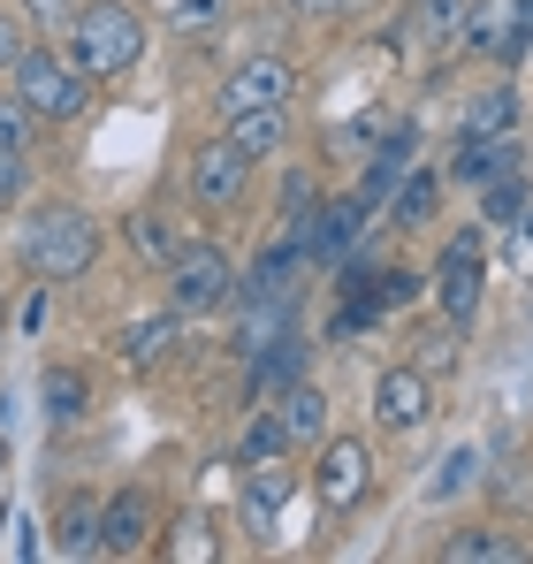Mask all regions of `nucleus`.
<instances>
[{
  "label": "nucleus",
  "instance_id": "31",
  "mask_svg": "<svg viewBox=\"0 0 533 564\" xmlns=\"http://www.w3.org/2000/svg\"><path fill=\"white\" fill-rule=\"evenodd\" d=\"M351 0H290V15H305V23H328V15H344Z\"/></svg>",
  "mask_w": 533,
  "mask_h": 564
},
{
  "label": "nucleus",
  "instance_id": "34",
  "mask_svg": "<svg viewBox=\"0 0 533 564\" xmlns=\"http://www.w3.org/2000/svg\"><path fill=\"white\" fill-rule=\"evenodd\" d=\"M0 488H8V443H0Z\"/></svg>",
  "mask_w": 533,
  "mask_h": 564
},
{
  "label": "nucleus",
  "instance_id": "3",
  "mask_svg": "<svg viewBox=\"0 0 533 564\" xmlns=\"http://www.w3.org/2000/svg\"><path fill=\"white\" fill-rule=\"evenodd\" d=\"M8 93L23 99L39 122H77V115H91V77L69 54H46V46H23V62L8 69Z\"/></svg>",
  "mask_w": 533,
  "mask_h": 564
},
{
  "label": "nucleus",
  "instance_id": "18",
  "mask_svg": "<svg viewBox=\"0 0 533 564\" xmlns=\"http://www.w3.org/2000/svg\"><path fill=\"white\" fill-rule=\"evenodd\" d=\"M176 351V305L168 313H153V321H138V328H122V359L145 375V367H161Z\"/></svg>",
  "mask_w": 533,
  "mask_h": 564
},
{
  "label": "nucleus",
  "instance_id": "4",
  "mask_svg": "<svg viewBox=\"0 0 533 564\" xmlns=\"http://www.w3.org/2000/svg\"><path fill=\"white\" fill-rule=\"evenodd\" d=\"M229 290H237V268H229L221 245H183L168 260V305L176 313H221Z\"/></svg>",
  "mask_w": 533,
  "mask_h": 564
},
{
  "label": "nucleus",
  "instance_id": "14",
  "mask_svg": "<svg viewBox=\"0 0 533 564\" xmlns=\"http://www.w3.org/2000/svg\"><path fill=\"white\" fill-rule=\"evenodd\" d=\"M449 564H526V542L519 534H503V527H457L443 542Z\"/></svg>",
  "mask_w": 533,
  "mask_h": 564
},
{
  "label": "nucleus",
  "instance_id": "7",
  "mask_svg": "<svg viewBox=\"0 0 533 564\" xmlns=\"http://www.w3.org/2000/svg\"><path fill=\"white\" fill-rule=\"evenodd\" d=\"M297 99V62H282V54H244L229 77H221V115H237V107H290Z\"/></svg>",
  "mask_w": 533,
  "mask_h": 564
},
{
  "label": "nucleus",
  "instance_id": "15",
  "mask_svg": "<svg viewBox=\"0 0 533 564\" xmlns=\"http://www.w3.org/2000/svg\"><path fill=\"white\" fill-rule=\"evenodd\" d=\"M39 404H46V420H54V427L85 420V404H91V375H85V367H46V381H39Z\"/></svg>",
  "mask_w": 533,
  "mask_h": 564
},
{
  "label": "nucleus",
  "instance_id": "1",
  "mask_svg": "<svg viewBox=\"0 0 533 564\" xmlns=\"http://www.w3.org/2000/svg\"><path fill=\"white\" fill-rule=\"evenodd\" d=\"M15 260H23V275H39V282H77L99 260V221L85 206H69V198H46V206L23 214Z\"/></svg>",
  "mask_w": 533,
  "mask_h": 564
},
{
  "label": "nucleus",
  "instance_id": "26",
  "mask_svg": "<svg viewBox=\"0 0 533 564\" xmlns=\"http://www.w3.org/2000/svg\"><path fill=\"white\" fill-rule=\"evenodd\" d=\"M23 62V8H0V77Z\"/></svg>",
  "mask_w": 533,
  "mask_h": 564
},
{
  "label": "nucleus",
  "instance_id": "25",
  "mask_svg": "<svg viewBox=\"0 0 533 564\" xmlns=\"http://www.w3.org/2000/svg\"><path fill=\"white\" fill-rule=\"evenodd\" d=\"M77 8H85V0H23V23H39V31H69Z\"/></svg>",
  "mask_w": 533,
  "mask_h": 564
},
{
  "label": "nucleus",
  "instance_id": "32",
  "mask_svg": "<svg viewBox=\"0 0 533 564\" xmlns=\"http://www.w3.org/2000/svg\"><path fill=\"white\" fill-rule=\"evenodd\" d=\"M519 31H526V39H533V0H519Z\"/></svg>",
  "mask_w": 533,
  "mask_h": 564
},
{
  "label": "nucleus",
  "instance_id": "5",
  "mask_svg": "<svg viewBox=\"0 0 533 564\" xmlns=\"http://www.w3.org/2000/svg\"><path fill=\"white\" fill-rule=\"evenodd\" d=\"M313 488H320L328 511H358V503L373 496V451H366V435H320Z\"/></svg>",
  "mask_w": 533,
  "mask_h": 564
},
{
  "label": "nucleus",
  "instance_id": "35",
  "mask_svg": "<svg viewBox=\"0 0 533 564\" xmlns=\"http://www.w3.org/2000/svg\"><path fill=\"white\" fill-rule=\"evenodd\" d=\"M519 229H526V237H533V206H526V214H519Z\"/></svg>",
  "mask_w": 533,
  "mask_h": 564
},
{
  "label": "nucleus",
  "instance_id": "21",
  "mask_svg": "<svg viewBox=\"0 0 533 564\" xmlns=\"http://www.w3.org/2000/svg\"><path fill=\"white\" fill-rule=\"evenodd\" d=\"M39 145V115L15 93H0V153H31Z\"/></svg>",
  "mask_w": 533,
  "mask_h": 564
},
{
  "label": "nucleus",
  "instance_id": "20",
  "mask_svg": "<svg viewBox=\"0 0 533 564\" xmlns=\"http://www.w3.org/2000/svg\"><path fill=\"white\" fill-rule=\"evenodd\" d=\"M122 237H130V252H138V260H153V268H168V260L183 252V237L161 221V214H130V221H122Z\"/></svg>",
  "mask_w": 533,
  "mask_h": 564
},
{
  "label": "nucleus",
  "instance_id": "6",
  "mask_svg": "<svg viewBox=\"0 0 533 564\" xmlns=\"http://www.w3.org/2000/svg\"><path fill=\"white\" fill-rule=\"evenodd\" d=\"M191 198L206 206V214H221V206H237L244 191H252V153H237L229 138H206L198 153H191Z\"/></svg>",
  "mask_w": 533,
  "mask_h": 564
},
{
  "label": "nucleus",
  "instance_id": "22",
  "mask_svg": "<svg viewBox=\"0 0 533 564\" xmlns=\"http://www.w3.org/2000/svg\"><path fill=\"white\" fill-rule=\"evenodd\" d=\"M472 473H480V458H472V451H449L443 466H435V480H427V496H435V503H449L457 488H472Z\"/></svg>",
  "mask_w": 533,
  "mask_h": 564
},
{
  "label": "nucleus",
  "instance_id": "19",
  "mask_svg": "<svg viewBox=\"0 0 533 564\" xmlns=\"http://www.w3.org/2000/svg\"><path fill=\"white\" fill-rule=\"evenodd\" d=\"M54 550H62V557H99V503H91V496H69V503H62Z\"/></svg>",
  "mask_w": 533,
  "mask_h": 564
},
{
  "label": "nucleus",
  "instance_id": "23",
  "mask_svg": "<svg viewBox=\"0 0 533 564\" xmlns=\"http://www.w3.org/2000/svg\"><path fill=\"white\" fill-rule=\"evenodd\" d=\"M282 451H290V435H282V420H274V412L244 427V458H282Z\"/></svg>",
  "mask_w": 533,
  "mask_h": 564
},
{
  "label": "nucleus",
  "instance_id": "28",
  "mask_svg": "<svg viewBox=\"0 0 533 564\" xmlns=\"http://www.w3.org/2000/svg\"><path fill=\"white\" fill-rule=\"evenodd\" d=\"M221 8H229V0H176V23H183V31H198V23L214 31V23H221Z\"/></svg>",
  "mask_w": 533,
  "mask_h": 564
},
{
  "label": "nucleus",
  "instance_id": "24",
  "mask_svg": "<svg viewBox=\"0 0 533 564\" xmlns=\"http://www.w3.org/2000/svg\"><path fill=\"white\" fill-rule=\"evenodd\" d=\"M214 550H221V542H214V527H206V519H183L176 542H168V557H214Z\"/></svg>",
  "mask_w": 533,
  "mask_h": 564
},
{
  "label": "nucleus",
  "instance_id": "30",
  "mask_svg": "<svg viewBox=\"0 0 533 564\" xmlns=\"http://www.w3.org/2000/svg\"><path fill=\"white\" fill-rule=\"evenodd\" d=\"M465 8H472V0H427V23H435V31H465Z\"/></svg>",
  "mask_w": 533,
  "mask_h": 564
},
{
  "label": "nucleus",
  "instance_id": "11",
  "mask_svg": "<svg viewBox=\"0 0 533 564\" xmlns=\"http://www.w3.org/2000/svg\"><path fill=\"white\" fill-rule=\"evenodd\" d=\"M221 138L237 145V153H282V138H290V107H237V115H221Z\"/></svg>",
  "mask_w": 533,
  "mask_h": 564
},
{
  "label": "nucleus",
  "instance_id": "8",
  "mask_svg": "<svg viewBox=\"0 0 533 564\" xmlns=\"http://www.w3.org/2000/svg\"><path fill=\"white\" fill-rule=\"evenodd\" d=\"M427 412H435V381H427V367H389V375L373 381V420H381L389 435L427 427Z\"/></svg>",
  "mask_w": 533,
  "mask_h": 564
},
{
  "label": "nucleus",
  "instance_id": "16",
  "mask_svg": "<svg viewBox=\"0 0 533 564\" xmlns=\"http://www.w3.org/2000/svg\"><path fill=\"white\" fill-rule=\"evenodd\" d=\"M274 420H282L290 443H320V435H328V397H320L313 381H297V389L274 404Z\"/></svg>",
  "mask_w": 533,
  "mask_h": 564
},
{
  "label": "nucleus",
  "instance_id": "2",
  "mask_svg": "<svg viewBox=\"0 0 533 564\" xmlns=\"http://www.w3.org/2000/svg\"><path fill=\"white\" fill-rule=\"evenodd\" d=\"M69 46V62L85 69L91 85H107V77H130L138 62H145V15L130 8V0H85L77 15H69V31H62Z\"/></svg>",
  "mask_w": 533,
  "mask_h": 564
},
{
  "label": "nucleus",
  "instance_id": "9",
  "mask_svg": "<svg viewBox=\"0 0 533 564\" xmlns=\"http://www.w3.org/2000/svg\"><path fill=\"white\" fill-rule=\"evenodd\" d=\"M465 46H472L480 62L511 69V62L533 46L526 31H519V0H472V8H465Z\"/></svg>",
  "mask_w": 533,
  "mask_h": 564
},
{
  "label": "nucleus",
  "instance_id": "10",
  "mask_svg": "<svg viewBox=\"0 0 533 564\" xmlns=\"http://www.w3.org/2000/svg\"><path fill=\"white\" fill-rule=\"evenodd\" d=\"M153 542V496L145 488H122L99 503V557H138Z\"/></svg>",
  "mask_w": 533,
  "mask_h": 564
},
{
  "label": "nucleus",
  "instance_id": "29",
  "mask_svg": "<svg viewBox=\"0 0 533 564\" xmlns=\"http://www.w3.org/2000/svg\"><path fill=\"white\" fill-rule=\"evenodd\" d=\"M23 176H31V169H23V153H0V206H15V198H23Z\"/></svg>",
  "mask_w": 533,
  "mask_h": 564
},
{
  "label": "nucleus",
  "instance_id": "12",
  "mask_svg": "<svg viewBox=\"0 0 533 564\" xmlns=\"http://www.w3.org/2000/svg\"><path fill=\"white\" fill-rule=\"evenodd\" d=\"M290 488H297V473L282 466V458H252V473H244V519L252 527H274L282 503H290Z\"/></svg>",
  "mask_w": 533,
  "mask_h": 564
},
{
  "label": "nucleus",
  "instance_id": "33",
  "mask_svg": "<svg viewBox=\"0 0 533 564\" xmlns=\"http://www.w3.org/2000/svg\"><path fill=\"white\" fill-rule=\"evenodd\" d=\"M0 336H8V290H0Z\"/></svg>",
  "mask_w": 533,
  "mask_h": 564
},
{
  "label": "nucleus",
  "instance_id": "27",
  "mask_svg": "<svg viewBox=\"0 0 533 564\" xmlns=\"http://www.w3.org/2000/svg\"><path fill=\"white\" fill-rule=\"evenodd\" d=\"M435 214V176H420V184L404 191V206H396V221H427Z\"/></svg>",
  "mask_w": 533,
  "mask_h": 564
},
{
  "label": "nucleus",
  "instance_id": "17",
  "mask_svg": "<svg viewBox=\"0 0 533 564\" xmlns=\"http://www.w3.org/2000/svg\"><path fill=\"white\" fill-rule=\"evenodd\" d=\"M519 130V85H488L465 107V138H511Z\"/></svg>",
  "mask_w": 533,
  "mask_h": 564
},
{
  "label": "nucleus",
  "instance_id": "13",
  "mask_svg": "<svg viewBox=\"0 0 533 564\" xmlns=\"http://www.w3.org/2000/svg\"><path fill=\"white\" fill-rule=\"evenodd\" d=\"M435 297H443L449 313H472V297H480V237L449 245V260L435 268Z\"/></svg>",
  "mask_w": 533,
  "mask_h": 564
}]
</instances>
